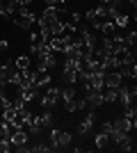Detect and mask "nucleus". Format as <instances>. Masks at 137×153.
Wrapping results in <instances>:
<instances>
[{"instance_id": "obj_10", "label": "nucleus", "mask_w": 137, "mask_h": 153, "mask_svg": "<svg viewBox=\"0 0 137 153\" xmlns=\"http://www.w3.org/2000/svg\"><path fill=\"white\" fill-rule=\"evenodd\" d=\"M37 121L41 123V128H53L55 119H53V112H50V110H41V114L37 117Z\"/></svg>"}, {"instance_id": "obj_7", "label": "nucleus", "mask_w": 137, "mask_h": 153, "mask_svg": "<svg viewBox=\"0 0 137 153\" xmlns=\"http://www.w3.org/2000/svg\"><path fill=\"white\" fill-rule=\"evenodd\" d=\"M112 128H117V130H124V133H130L133 128H137V121H130V119H126V117H119V119H114Z\"/></svg>"}, {"instance_id": "obj_4", "label": "nucleus", "mask_w": 137, "mask_h": 153, "mask_svg": "<svg viewBox=\"0 0 137 153\" xmlns=\"http://www.w3.org/2000/svg\"><path fill=\"white\" fill-rule=\"evenodd\" d=\"M50 82H53L50 71H46V69H37V71H34V87H37V89H41V87H48Z\"/></svg>"}, {"instance_id": "obj_15", "label": "nucleus", "mask_w": 137, "mask_h": 153, "mask_svg": "<svg viewBox=\"0 0 137 153\" xmlns=\"http://www.w3.org/2000/svg\"><path fill=\"white\" fill-rule=\"evenodd\" d=\"M14 66L19 71H25V69H32V64H30V57L27 55H19V57L14 59Z\"/></svg>"}, {"instance_id": "obj_12", "label": "nucleus", "mask_w": 137, "mask_h": 153, "mask_svg": "<svg viewBox=\"0 0 137 153\" xmlns=\"http://www.w3.org/2000/svg\"><path fill=\"white\" fill-rule=\"evenodd\" d=\"M71 140H73V135L69 133V130H59V135H57V151L59 149H66L69 144H71Z\"/></svg>"}, {"instance_id": "obj_17", "label": "nucleus", "mask_w": 137, "mask_h": 153, "mask_svg": "<svg viewBox=\"0 0 137 153\" xmlns=\"http://www.w3.org/2000/svg\"><path fill=\"white\" fill-rule=\"evenodd\" d=\"M117 146H119V151H133V149H135V142H133L130 133L126 135V137H124V140H121V142H119Z\"/></svg>"}, {"instance_id": "obj_27", "label": "nucleus", "mask_w": 137, "mask_h": 153, "mask_svg": "<svg viewBox=\"0 0 137 153\" xmlns=\"http://www.w3.org/2000/svg\"><path fill=\"white\" fill-rule=\"evenodd\" d=\"M2 62H5V59H2V57H0V66H2Z\"/></svg>"}, {"instance_id": "obj_9", "label": "nucleus", "mask_w": 137, "mask_h": 153, "mask_svg": "<svg viewBox=\"0 0 137 153\" xmlns=\"http://www.w3.org/2000/svg\"><path fill=\"white\" fill-rule=\"evenodd\" d=\"M94 119H96V117H94V110L87 112V117L82 119V123H78V135H87V133H89L91 126H94Z\"/></svg>"}, {"instance_id": "obj_1", "label": "nucleus", "mask_w": 137, "mask_h": 153, "mask_svg": "<svg viewBox=\"0 0 137 153\" xmlns=\"http://www.w3.org/2000/svg\"><path fill=\"white\" fill-rule=\"evenodd\" d=\"M62 16H66V12L62 7H46L44 12H41V16H37V27H50Z\"/></svg>"}, {"instance_id": "obj_19", "label": "nucleus", "mask_w": 137, "mask_h": 153, "mask_svg": "<svg viewBox=\"0 0 137 153\" xmlns=\"http://www.w3.org/2000/svg\"><path fill=\"white\" fill-rule=\"evenodd\" d=\"M135 41H137V32H135V30L124 34V44L128 46V48H133V46H135Z\"/></svg>"}, {"instance_id": "obj_26", "label": "nucleus", "mask_w": 137, "mask_h": 153, "mask_svg": "<svg viewBox=\"0 0 137 153\" xmlns=\"http://www.w3.org/2000/svg\"><path fill=\"white\" fill-rule=\"evenodd\" d=\"M46 7H59V0H44Z\"/></svg>"}, {"instance_id": "obj_20", "label": "nucleus", "mask_w": 137, "mask_h": 153, "mask_svg": "<svg viewBox=\"0 0 137 153\" xmlns=\"http://www.w3.org/2000/svg\"><path fill=\"white\" fill-rule=\"evenodd\" d=\"M103 101L105 103H117V89H103Z\"/></svg>"}, {"instance_id": "obj_6", "label": "nucleus", "mask_w": 137, "mask_h": 153, "mask_svg": "<svg viewBox=\"0 0 137 153\" xmlns=\"http://www.w3.org/2000/svg\"><path fill=\"white\" fill-rule=\"evenodd\" d=\"M57 66V53H48V55H39V62H37V69H46L50 71Z\"/></svg>"}, {"instance_id": "obj_24", "label": "nucleus", "mask_w": 137, "mask_h": 153, "mask_svg": "<svg viewBox=\"0 0 137 153\" xmlns=\"http://www.w3.org/2000/svg\"><path fill=\"white\" fill-rule=\"evenodd\" d=\"M7 48H9L7 39H0V55H2V53H7Z\"/></svg>"}, {"instance_id": "obj_8", "label": "nucleus", "mask_w": 137, "mask_h": 153, "mask_svg": "<svg viewBox=\"0 0 137 153\" xmlns=\"http://www.w3.org/2000/svg\"><path fill=\"white\" fill-rule=\"evenodd\" d=\"M119 73H121V78H128V80H135L137 78V64H119Z\"/></svg>"}, {"instance_id": "obj_25", "label": "nucleus", "mask_w": 137, "mask_h": 153, "mask_svg": "<svg viewBox=\"0 0 137 153\" xmlns=\"http://www.w3.org/2000/svg\"><path fill=\"white\" fill-rule=\"evenodd\" d=\"M101 130H103V133H107V135H110V130H112V121H105L103 126H101Z\"/></svg>"}, {"instance_id": "obj_14", "label": "nucleus", "mask_w": 137, "mask_h": 153, "mask_svg": "<svg viewBox=\"0 0 137 153\" xmlns=\"http://www.w3.org/2000/svg\"><path fill=\"white\" fill-rule=\"evenodd\" d=\"M94 144H96V149H105L110 144V135L103 133V130H98V133L94 135Z\"/></svg>"}, {"instance_id": "obj_2", "label": "nucleus", "mask_w": 137, "mask_h": 153, "mask_svg": "<svg viewBox=\"0 0 137 153\" xmlns=\"http://www.w3.org/2000/svg\"><path fill=\"white\" fill-rule=\"evenodd\" d=\"M57 101H59V89H57V87H53V85H48L44 98H41V108H44V110H53L55 105H57Z\"/></svg>"}, {"instance_id": "obj_16", "label": "nucleus", "mask_w": 137, "mask_h": 153, "mask_svg": "<svg viewBox=\"0 0 137 153\" xmlns=\"http://www.w3.org/2000/svg\"><path fill=\"white\" fill-rule=\"evenodd\" d=\"M62 80L66 85H76L78 82V73L76 71H69V69H62Z\"/></svg>"}, {"instance_id": "obj_23", "label": "nucleus", "mask_w": 137, "mask_h": 153, "mask_svg": "<svg viewBox=\"0 0 137 153\" xmlns=\"http://www.w3.org/2000/svg\"><path fill=\"white\" fill-rule=\"evenodd\" d=\"M7 105H12V98H7L5 94H0V110H5Z\"/></svg>"}, {"instance_id": "obj_13", "label": "nucleus", "mask_w": 137, "mask_h": 153, "mask_svg": "<svg viewBox=\"0 0 137 153\" xmlns=\"http://www.w3.org/2000/svg\"><path fill=\"white\" fill-rule=\"evenodd\" d=\"M112 23H114V27H117V30H126V27H128V23H130V16H126V14L119 12L117 16L112 19Z\"/></svg>"}, {"instance_id": "obj_22", "label": "nucleus", "mask_w": 137, "mask_h": 153, "mask_svg": "<svg viewBox=\"0 0 137 153\" xmlns=\"http://www.w3.org/2000/svg\"><path fill=\"white\" fill-rule=\"evenodd\" d=\"M7 151H12V142L9 140H0V153H7Z\"/></svg>"}, {"instance_id": "obj_18", "label": "nucleus", "mask_w": 137, "mask_h": 153, "mask_svg": "<svg viewBox=\"0 0 137 153\" xmlns=\"http://www.w3.org/2000/svg\"><path fill=\"white\" fill-rule=\"evenodd\" d=\"M124 117H126V119H130V121H137V110H135V103H130V105H126V108H124Z\"/></svg>"}, {"instance_id": "obj_11", "label": "nucleus", "mask_w": 137, "mask_h": 153, "mask_svg": "<svg viewBox=\"0 0 137 153\" xmlns=\"http://www.w3.org/2000/svg\"><path fill=\"white\" fill-rule=\"evenodd\" d=\"M59 96H62V101L64 103H71V101H76V87H73V85H66L64 89H59Z\"/></svg>"}, {"instance_id": "obj_21", "label": "nucleus", "mask_w": 137, "mask_h": 153, "mask_svg": "<svg viewBox=\"0 0 137 153\" xmlns=\"http://www.w3.org/2000/svg\"><path fill=\"white\" fill-rule=\"evenodd\" d=\"M30 151H34V153H48V151H53L48 144H44V142H39V144H34V146H30Z\"/></svg>"}, {"instance_id": "obj_5", "label": "nucleus", "mask_w": 137, "mask_h": 153, "mask_svg": "<svg viewBox=\"0 0 137 153\" xmlns=\"http://www.w3.org/2000/svg\"><path fill=\"white\" fill-rule=\"evenodd\" d=\"M27 140H30V135H27V130H23V128H14V130H12V137H9L12 149H14V146H23V144H27Z\"/></svg>"}, {"instance_id": "obj_28", "label": "nucleus", "mask_w": 137, "mask_h": 153, "mask_svg": "<svg viewBox=\"0 0 137 153\" xmlns=\"http://www.w3.org/2000/svg\"><path fill=\"white\" fill-rule=\"evenodd\" d=\"M0 121H2V114H0Z\"/></svg>"}, {"instance_id": "obj_3", "label": "nucleus", "mask_w": 137, "mask_h": 153, "mask_svg": "<svg viewBox=\"0 0 137 153\" xmlns=\"http://www.w3.org/2000/svg\"><path fill=\"white\" fill-rule=\"evenodd\" d=\"M85 101H87V105H89L91 110H96V108H101V105H105V101H103V91H96V89L85 91Z\"/></svg>"}]
</instances>
